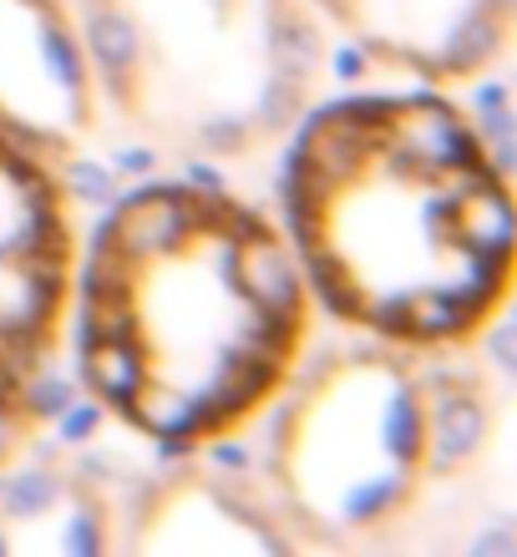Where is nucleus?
<instances>
[{
	"label": "nucleus",
	"mask_w": 517,
	"mask_h": 557,
	"mask_svg": "<svg viewBox=\"0 0 517 557\" xmlns=\"http://www.w3.org/2000/svg\"><path fill=\"white\" fill-rule=\"evenodd\" d=\"M280 223L345 335L477 350L513 305V177L452 91L315 102L284 137Z\"/></svg>",
	"instance_id": "2"
},
{
	"label": "nucleus",
	"mask_w": 517,
	"mask_h": 557,
	"mask_svg": "<svg viewBox=\"0 0 517 557\" xmlns=\"http://www.w3.org/2000/svg\"><path fill=\"white\" fill-rule=\"evenodd\" d=\"M76 249L66 177L0 137V467L41 436V385L66 345Z\"/></svg>",
	"instance_id": "5"
},
{
	"label": "nucleus",
	"mask_w": 517,
	"mask_h": 557,
	"mask_svg": "<svg viewBox=\"0 0 517 557\" xmlns=\"http://www.w3.org/2000/svg\"><path fill=\"white\" fill-rule=\"evenodd\" d=\"M133 486L97 461L36 456L30 441L0 467V553H122Z\"/></svg>",
	"instance_id": "9"
},
{
	"label": "nucleus",
	"mask_w": 517,
	"mask_h": 557,
	"mask_svg": "<svg viewBox=\"0 0 517 557\" xmlns=\"http://www.w3.org/2000/svg\"><path fill=\"white\" fill-rule=\"evenodd\" d=\"M467 355L370 335L305 355L259 421V486L299 553L416 547L472 512L503 451V391Z\"/></svg>",
	"instance_id": "3"
},
{
	"label": "nucleus",
	"mask_w": 517,
	"mask_h": 557,
	"mask_svg": "<svg viewBox=\"0 0 517 557\" xmlns=\"http://www.w3.org/2000/svg\"><path fill=\"white\" fill-rule=\"evenodd\" d=\"M122 553L137 557H238V553H299L269 507L259 476H234L177 456V467L152 471L133 486Z\"/></svg>",
	"instance_id": "8"
},
{
	"label": "nucleus",
	"mask_w": 517,
	"mask_h": 557,
	"mask_svg": "<svg viewBox=\"0 0 517 557\" xmlns=\"http://www.w3.org/2000/svg\"><path fill=\"white\" fill-rule=\"evenodd\" d=\"M310 11L370 66L461 91L507 61L517 0H310Z\"/></svg>",
	"instance_id": "7"
},
{
	"label": "nucleus",
	"mask_w": 517,
	"mask_h": 557,
	"mask_svg": "<svg viewBox=\"0 0 517 557\" xmlns=\"http://www.w3.org/2000/svg\"><path fill=\"white\" fill-rule=\"evenodd\" d=\"M76 0H0V137L66 173L102 137Z\"/></svg>",
	"instance_id": "6"
},
{
	"label": "nucleus",
	"mask_w": 517,
	"mask_h": 557,
	"mask_svg": "<svg viewBox=\"0 0 517 557\" xmlns=\"http://www.w3.org/2000/svg\"><path fill=\"white\" fill-rule=\"evenodd\" d=\"M107 117L173 162L249 168L320 102L310 0H76Z\"/></svg>",
	"instance_id": "4"
},
{
	"label": "nucleus",
	"mask_w": 517,
	"mask_h": 557,
	"mask_svg": "<svg viewBox=\"0 0 517 557\" xmlns=\"http://www.w3.org/2000/svg\"><path fill=\"white\" fill-rule=\"evenodd\" d=\"M284 223L198 177L143 183L82 234L66 299L82 396L163 456L249 436L315 350Z\"/></svg>",
	"instance_id": "1"
}]
</instances>
